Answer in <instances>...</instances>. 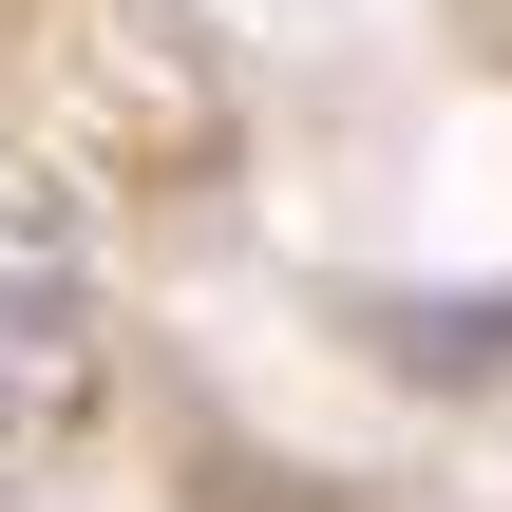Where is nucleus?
<instances>
[{"label": "nucleus", "mask_w": 512, "mask_h": 512, "mask_svg": "<svg viewBox=\"0 0 512 512\" xmlns=\"http://www.w3.org/2000/svg\"><path fill=\"white\" fill-rule=\"evenodd\" d=\"M380 342L437 361V380H475V361H512V304H380Z\"/></svg>", "instance_id": "obj_1"}]
</instances>
